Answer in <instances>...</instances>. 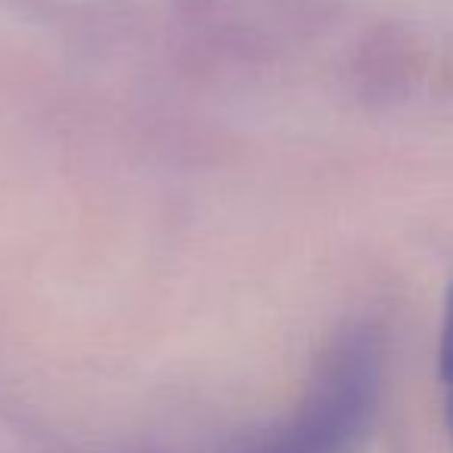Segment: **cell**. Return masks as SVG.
I'll return each instance as SVG.
<instances>
[{"label":"cell","instance_id":"6da1fadb","mask_svg":"<svg viewBox=\"0 0 453 453\" xmlns=\"http://www.w3.org/2000/svg\"><path fill=\"white\" fill-rule=\"evenodd\" d=\"M382 391L376 333L354 329L329 351L298 413L249 453H360Z\"/></svg>","mask_w":453,"mask_h":453},{"label":"cell","instance_id":"7a4b0ae2","mask_svg":"<svg viewBox=\"0 0 453 453\" xmlns=\"http://www.w3.org/2000/svg\"><path fill=\"white\" fill-rule=\"evenodd\" d=\"M441 391H444V416L453 438V283L444 298V320H441V348H438Z\"/></svg>","mask_w":453,"mask_h":453}]
</instances>
